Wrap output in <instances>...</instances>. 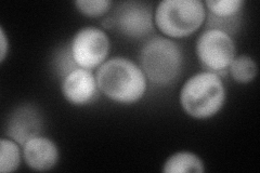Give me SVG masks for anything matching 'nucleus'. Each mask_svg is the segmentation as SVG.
<instances>
[{
	"instance_id": "f257e3e1",
	"label": "nucleus",
	"mask_w": 260,
	"mask_h": 173,
	"mask_svg": "<svg viewBox=\"0 0 260 173\" xmlns=\"http://www.w3.org/2000/svg\"><path fill=\"white\" fill-rule=\"evenodd\" d=\"M95 79L100 91L118 103L139 101L146 90V77L141 67L125 57L104 62L98 70Z\"/></svg>"
},
{
	"instance_id": "f03ea898",
	"label": "nucleus",
	"mask_w": 260,
	"mask_h": 173,
	"mask_svg": "<svg viewBox=\"0 0 260 173\" xmlns=\"http://www.w3.org/2000/svg\"><path fill=\"white\" fill-rule=\"evenodd\" d=\"M224 100L223 82L215 73L210 72L191 77L180 93V103L185 113L198 119L214 116L221 110Z\"/></svg>"
},
{
	"instance_id": "7ed1b4c3",
	"label": "nucleus",
	"mask_w": 260,
	"mask_h": 173,
	"mask_svg": "<svg viewBox=\"0 0 260 173\" xmlns=\"http://www.w3.org/2000/svg\"><path fill=\"white\" fill-rule=\"evenodd\" d=\"M182 51L175 41L155 37L146 43L140 53L141 70L153 84L167 86L181 73Z\"/></svg>"
},
{
	"instance_id": "20e7f679",
	"label": "nucleus",
	"mask_w": 260,
	"mask_h": 173,
	"mask_svg": "<svg viewBox=\"0 0 260 173\" xmlns=\"http://www.w3.org/2000/svg\"><path fill=\"white\" fill-rule=\"evenodd\" d=\"M205 15L200 0H164L156 8L155 23L162 34L181 38L198 30Z\"/></svg>"
},
{
	"instance_id": "39448f33",
	"label": "nucleus",
	"mask_w": 260,
	"mask_h": 173,
	"mask_svg": "<svg viewBox=\"0 0 260 173\" xmlns=\"http://www.w3.org/2000/svg\"><path fill=\"white\" fill-rule=\"evenodd\" d=\"M197 53L205 70L219 77L225 76L226 68L235 59V45L226 31L210 28L198 39Z\"/></svg>"
},
{
	"instance_id": "423d86ee",
	"label": "nucleus",
	"mask_w": 260,
	"mask_h": 173,
	"mask_svg": "<svg viewBox=\"0 0 260 173\" xmlns=\"http://www.w3.org/2000/svg\"><path fill=\"white\" fill-rule=\"evenodd\" d=\"M74 61L81 68L91 70L101 65L110 51L108 35L99 28L85 27L76 32L71 44Z\"/></svg>"
},
{
	"instance_id": "0eeeda50",
	"label": "nucleus",
	"mask_w": 260,
	"mask_h": 173,
	"mask_svg": "<svg viewBox=\"0 0 260 173\" xmlns=\"http://www.w3.org/2000/svg\"><path fill=\"white\" fill-rule=\"evenodd\" d=\"M112 25L130 38H143L153 30V15L149 6L142 3L121 4L111 19Z\"/></svg>"
},
{
	"instance_id": "6e6552de",
	"label": "nucleus",
	"mask_w": 260,
	"mask_h": 173,
	"mask_svg": "<svg viewBox=\"0 0 260 173\" xmlns=\"http://www.w3.org/2000/svg\"><path fill=\"white\" fill-rule=\"evenodd\" d=\"M96 79L90 70L77 68L64 77L62 92L67 100L75 105L89 104L98 93Z\"/></svg>"
},
{
	"instance_id": "1a4fd4ad",
	"label": "nucleus",
	"mask_w": 260,
	"mask_h": 173,
	"mask_svg": "<svg viewBox=\"0 0 260 173\" xmlns=\"http://www.w3.org/2000/svg\"><path fill=\"white\" fill-rule=\"evenodd\" d=\"M42 129L39 114L32 106L26 105L16 109L8 121L7 134L14 142L24 145L30 139L38 136Z\"/></svg>"
},
{
	"instance_id": "9d476101",
	"label": "nucleus",
	"mask_w": 260,
	"mask_h": 173,
	"mask_svg": "<svg viewBox=\"0 0 260 173\" xmlns=\"http://www.w3.org/2000/svg\"><path fill=\"white\" fill-rule=\"evenodd\" d=\"M23 156L27 166L36 171L50 170L59 160L58 147L42 136L32 137L23 145Z\"/></svg>"
},
{
	"instance_id": "9b49d317",
	"label": "nucleus",
	"mask_w": 260,
	"mask_h": 173,
	"mask_svg": "<svg viewBox=\"0 0 260 173\" xmlns=\"http://www.w3.org/2000/svg\"><path fill=\"white\" fill-rule=\"evenodd\" d=\"M162 171L166 173L199 172L205 171L204 163L197 155L189 152H180L170 156L165 162Z\"/></svg>"
},
{
	"instance_id": "f8f14e48",
	"label": "nucleus",
	"mask_w": 260,
	"mask_h": 173,
	"mask_svg": "<svg viewBox=\"0 0 260 173\" xmlns=\"http://www.w3.org/2000/svg\"><path fill=\"white\" fill-rule=\"evenodd\" d=\"M229 67L233 79L242 82V84L254 80L258 71L255 61L247 55H240L235 57Z\"/></svg>"
},
{
	"instance_id": "ddd939ff",
	"label": "nucleus",
	"mask_w": 260,
	"mask_h": 173,
	"mask_svg": "<svg viewBox=\"0 0 260 173\" xmlns=\"http://www.w3.org/2000/svg\"><path fill=\"white\" fill-rule=\"evenodd\" d=\"M21 155L15 142L2 139L0 142V171L3 173L12 172L20 166Z\"/></svg>"
},
{
	"instance_id": "4468645a",
	"label": "nucleus",
	"mask_w": 260,
	"mask_h": 173,
	"mask_svg": "<svg viewBox=\"0 0 260 173\" xmlns=\"http://www.w3.org/2000/svg\"><path fill=\"white\" fill-rule=\"evenodd\" d=\"M205 5L210 13L216 18L229 19L241 11L244 2L242 0H207Z\"/></svg>"
},
{
	"instance_id": "2eb2a0df",
	"label": "nucleus",
	"mask_w": 260,
	"mask_h": 173,
	"mask_svg": "<svg viewBox=\"0 0 260 173\" xmlns=\"http://www.w3.org/2000/svg\"><path fill=\"white\" fill-rule=\"evenodd\" d=\"M75 6L78 10L87 16H101L110 10L111 2L109 0H77Z\"/></svg>"
},
{
	"instance_id": "dca6fc26",
	"label": "nucleus",
	"mask_w": 260,
	"mask_h": 173,
	"mask_svg": "<svg viewBox=\"0 0 260 173\" xmlns=\"http://www.w3.org/2000/svg\"><path fill=\"white\" fill-rule=\"evenodd\" d=\"M54 61L56 72L63 77H67L70 73L79 68V66L74 61V57H73L71 45L62 48L61 51L56 54Z\"/></svg>"
},
{
	"instance_id": "f3484780",
	"label": "nucleus",
	"mask_w": 260,
	"mask_h": 173,
	"mask_svg": "<svg viewBox=\"0 0 260 173\" xmlns=\"http://www.w3.org/2000/svg\"><path fill=\"white\" fill-rule=\"evenodd\" d=\"M0 37H2V57H0V60H2V62H4L8 52V40H7L4 28H0Z\"/></svg>"
}]
</instances>
